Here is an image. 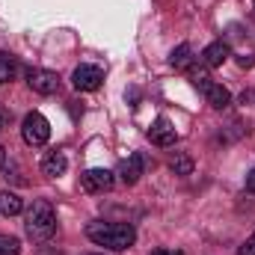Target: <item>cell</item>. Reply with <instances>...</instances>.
<instances>
[{"instance_id":"obj_1","label":"cell","mask_w":255,"mask_h":255,"mask_svg":"<svg viewBox=\"0 0 255 255\" xmlns=\"http://www.w3.org/2000/svg\"><path fill=\"white\" fill-rule=\"evenodd\" d=\"M86 238L92 244H98V247H107L113 253H122V250H130L133 247L136 232L128 223H89L86 226Z\"/></svg>"},{"instance_id":"obj_2","label":"cell","mask_w":255,"mask_h":255,"mask_svg":"<svg viewBox=\"0 0 255 255\" xmlns=\"http://www.w3.org/2000/svg\"><path fill=\"white\" fill-rule=\"evenodd\" d=\"M24 229H27V238L45 244V241L57 232V211H54V205H51L48 199H36V202L30 205V211H27Z\"/></svg>"},{"instance_id":"obj_3","label":"cell","mask_w":255,"mask_h":255,"mask_svg":"<svg viewBox=\"0 0 255 255\" xmlns=\"http://www.w3.org/2000/svg\"><path fill=\"white\" fill-rule=\"evenodd\" d=\"M21 136L27 145H45L51 139V122L42 116V113H27L24 116V125H21Z\"/></svg>"},{"instance_id":"obj_4","label":"cell","mask_w":255,"mask_h":255,"mask_svg":"<svg viewBox=\"0 0 255 255\" xmlns=\"http://www.w3.org/2000/svg\"><path fill=\"white\" fill-rule=\"evenodd\" d=\"M71 83H74V89H80V92H95V89H101V83H104V71H101L98 65H77L74 74H71Z\"/></svg>"},{"instance_id":"obj_5","label":"cell","mask_w":255,"mask_h":255,"mask_svg":"<svg viewBox=\"0 0 255 255\" xmlns=\"http://www.w3.org/2000/svg\"><path fill=\"white\" fill-rule=\"evenodd\" d=\"M27 83L39 95H54L60 89V74L57 71H48V68H30L27 71Z\"/></svg>"},{"instance_id":"obj_6","label":"cell","mask_w":255,"mask_h":255,"mask_svg":"<svg viewBox=\"0 0 255 255\" xmlns=\"http://www.w3.org/2000/svg\"><path fill=\"white\" fill-rule=\"evenodd\" d=\"M116 184V172H110V169H86L83 175H80V187L86 193H107L110 187Z\"/></svg>"},{"instance_id":"obj_7","label":"cell","mask_w":255,"mask_h":255,"mask_svg":"<svg viewBox=\"0 0 255 255\" xmlns=\"http://www.w3.org/2000/svg\"><path fill=\"white\" fill-rule=\"evenodd\" d=\"M148 139L154 142V145H160V148H169V145H175V139H178V133H175V128L169 119H154L151 128H148Z\"/></svg>"},{"instance_id":"obj_8","label":"cell","mask_w":255,"mask_h":255,"mask_svg":"<svg viewBox=\"0 0 255 255\" xmlns=\"http://www.w3.org/2000/svg\"><path fill=\"white\" fill-rule=\"evenodd\" d=\"M142 154H130V157H125L122 163H119V169H116V175H119V181L122 184H128V187H133L136 181H139V175H142Z\"/></svg>"},{"instance_id":"obj_9","label":"cell","mask_w":255,"mask_h":255,"mask_svg":"<svg viewBox=\"0 0 255 255\" xmlns=\"http://www.w3.org/2000/svg\"><path fill=\"white\" fill-rule=\"evenodd\" d=\"M199 89L205 92V98H208V104H211L214 110H226V107L232 104V92H229L223 83H214V80H208V83H202Z\"/></svg>"},{"instance_id":"obj_10","label":"cell","mask_w":255,"mask_h":255,"mask_svg":"<svg viewBox=\"0 0 255 255\" xmlns=\"http://www.w3.org/2000/svg\"><path fill=\"white\" fill-rule=\"evenodd\" d=\"M229 57H232V48H229V42H223V39L211 42V45L202 51V63L208 65V68H220Z\"/></svg>"},{"instance_id":"obj_11","label":"cell","mask_w":255,"mask_h":255,"mask_svg":"<svg viewBox=\"0 0 255 255\" xmlns=\"http://www.w3.org/2000/svg\"><path fill=\"white\" fill-rule=\"evenodd\" d=\"M65 169H68V160H65L63 151H48L42 157V172L48 178H60V175H65Z\"/></svg>"},{"instance_id":"obj_12","label":"cell","mask_w":255,"mask_h":255,"mask_svg":"<svg viewBox=\"0 0 255 255\" xmlns=\"http://www.w3.org/2000/svg\"><path fill=\"white\" fill-rule=\"evenodd\" d=\"M24 211V202H21V196L12 190H0V214L3 217H15V214H21Z\"/></svg>"},{"instance_id":"obj_13","label":"cell","mask_w":255,"mask_h":255,"mask_svg":"<svg viewBox=\"0 0 255 255\" xmlns=\"http://www.w3.org/2000/svg\"><path fill=\"white\" fill-rule=\"evenodd\" d=\"M15 74H18V63H15V57L0 51V83L15 80Z\"/></svg>"},{"instance_id":"obj_14","label":"cell","mask_w":255,"mask_h":255,"mask_svg":"<svg viewBox=\"0 0 255 255\" xmlns=\"http://www.w3.org/2000/svg\"><path fill=\"white\" fill-rule=\"evenodd\" d=\"M169 63L175 65V68H190V63H193V48H190V45H178V48L172 51Z\"/></svg>"},{"instance_id":"obj_15","label":"cell","mask_w":255,"mask_h":255,"mask_svg":"<svg viewBox=\"0 0 255 255\" xmlns=\"http://www.w3.org/2000/svg\"><path fill=\"white\" fill-rule=\"evenodd\" d=\"M169 169L175 172V175H190L193 172V160L187 154H175L172 160H169Z\"/></svg>"},{"instance_id":"obj_16","label":"cell","mask_w":255,"mask_h":255,"mask_svg":"<svg viewBox=\"0 0 255 255\" xmlns=\"http://www.w3.org/2000/svg\"><path fill=\"white\" fill-rule=\"evenodd\" d=\"M18 253H21V244H18V238L0 235V255H18Z\"/></svg>"},{"instance_id":"obj_17","label":"cell","mask_w":255,"mask_h":255,"mask_svg":"<svg viewBox=\"0 0 255 255\" xmlns=\"http://www.w3.org/2000/svg\"><path fill=\"white\" fill-rule=\"evenodd\" d=\"M238 255H255V232L247 238V241H244V247L238 250Z\"/></svg>"},{"instance_id":"obj_18","label":"cell","mask_w":255,"mask_h":255,"mask_svg":"<svg viewBox=\"0 0 255 255\" xmlns=\"http://www.w3.org/2000/svg\"><path fill=\"white\" fill-rule=\"evenodd\" d=\"M247 190L255 193V166L250 169V175H247Z\"/></svg>"},{"instance_id":"obj_19","label":"cell","mask_w":255,"mask_h":255,"mask_svg":"<svg viewBox=\"0 0 255 255\" xmlns=\"http://www.w3.org/2000/svg\"><path fill=\"white\" fill-rule=\"evenodd\" d=\"M6 125H9V113H6V107L0 104V130H3Z\"/></svg>"},{"instance_id":"obj_20","label":"cell","mask_w":255,"mask_h":255,"mask_svg":"<svg viewBox=\"0 0 255 255\" xmlns=\"http://www.w3.org/2000/svg\"><path fill=\"white\" fill-rule=\"evenodd\" d=\"M151 255H184L181 250H154Z\"/></svg>"},{"instance_id":"obj_21","label":"cell","mask_w":255,"mask_h":255,"mask_svg":"<svg viewBox=\"0 0 255 255\" xmlns=\"http://www.w3.org/2000/svg\"><path fill=\"white\" fill-rule=\"evenodd\" d=\"M238 63L244 65V68H250V65H255V57H238Z\"/></svg>"},{"instance_id":"obj_22","label":"cell","mask_w":255,"mask_h":255,"mask_svg":"<svg viewBox=\"0 0 255 255\" xmlns=\"http://www.w3.org/2000/svg\"><path fill=\"white\" fill-rule=\"evenodd\" d=\"M39 255H63V253H51V250H45V247H39Z\"/></svg>"},{"instance_id":"obj_23","label":"cell","mask_w":255,"mask_h":255,"mask_svg":"<svg viewBox=\"0 0 255 255\" xmlns=\"http://www.w3.org/2000/svg\"><path fill=\"white\" fill-rule=\"evenodd\" d=\"M3 163H6V148L0 145V166H3Z\"/></svg>"},{"instance_id":"obj_24","label":"cell","mask_w":255,"mask_h":255,"mask_svg":"<svg viewBox=\"0 0 255 255\" xmlns=\"http://www.w3.org/2000/svg\"><path fill=\"white\" fill-rule=\"evenodd\" d=\"M89 255H95V253H89Z\"/></svg>"}]
</instances>
